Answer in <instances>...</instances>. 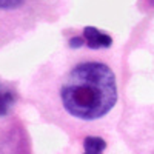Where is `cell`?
<instances>
[{
  "label": "cell",
  "instance_id": "5b68a950",
  "mask_svg": "<svg viewBox=\"0 0 154 154\" xmlns=\"http://www.w3.org/2000/svg\"><path fill=\"white\" fill-rule=\"evenodd\" d=\"M23 0H0V8L9 9V8H17Z\"/></svg>",
  "mask_w": 154,
  "mask_h": 154
},
{
  "label": "cell",
  "instance_id": "277c9868",
  "mask_svg": "<svg viewBox=\"0 0 154 154\" xmlns=\"http://www.w3.org/2000/svg\"><path fill=\"white\" fill-rule=\"evenodd\" d=\"M14 94L5 91V93H0V116H6L11 111V106L14 105Z\"/></svg>",
  "mask_w": 154,
  "mask_h": 154
},
{
  "label": "cell",
  "instance_id": "8992f818",
  "mask_svg": "<svg viewBox=\"0 0 154 154\" xmlns=\"http://www.w3.org/2000/svg\"><path fill=\"white\" fill-rule=\"evenodd\" d=\"M69 46L71 48H80V46H83V38H80V37H71L69 38Z\"/></svg>",
  "mask_w": 154,
  "mask_h": 154
},
{
  "label": "cell",
  "instance_id": "7a4b0ae2",
  "mask_svg": "<svg viewBox=\"0 0 154 154\" xmlns=\"http://www.w3.org/2000/svg\"><path fill=\"white\" fill-rule=\"evenodd\" d=\"M83 37L86 40V45L91 49H99V48H109L112 43V38L102 32L99 29H96L94 26H86L83 29Z\"/></svg>",
  "mask_w": 154,
  "mask_h": 154
},
{
  "label": "cell",
  "instance_id": "3957f363",
  "mask_svg": "<svg viewBox=\"0 0 154 154\" xmlns=\"http://www.w3.org/2000/svg\"><path fill=\"white\" fill-rule=\"evenodd\" d=\"M83 148H85L83 154H102L106 148V142L102 137L88 136L83 140Z\"/></svg>",
  "mask_w": 154,
  "mask_h": 154
},
{
  "label": "cell",
  "instance_id": "6da1fadb",
  "mask_svg": "<svg viewBox=\"0 0 154 154\" xmlns=\"http://www.w3.org/2000/svg\"><path fill=\"white\" fill-rule=\"evenodd\" d=\"M62 103L71 116L82 120L103 117L116 105V75L103 63H79L60 89Z\"/></svg>",
  "mask_w": 154,
  "mask_h": 154
}]
</instances>
